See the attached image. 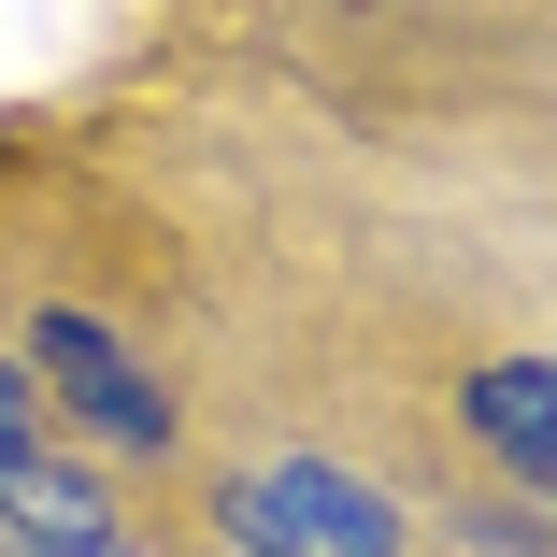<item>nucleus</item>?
I'll use <instances>...</instances> for the list:
<instances>
[{
  "mask_svg": "<svg viewBox=\"0 0 557 557\" xmlns=\"http://www.w3.org/2000/svg\"><path fill=\"white\" fill-rule=\"evenodd\" d=\"M230 543L244 557H400V515L329 458H272L230 486Z\"/></svg>",
  "mask_w": 557,
  "mask_h": 557,
  "instance_id": "obj_1",
  "label": "nucleus"
},
{
  "mask_svg": "<svg viewBox=\"0 0 557 557\" xmlns=\"http://www.w3.org/2000/svg\"><path fill=\"white\" fill-rule=\"evenodd\" d=\"M472 443H486L515 486L557 500V358H486L472 372Z\"/></svg>",
  "mask_w": 557,
  "mask_h": 557,
  "instance_id": "obj_3",
  "label": "nucleus"
},
{
  "mask_svg": "<svg viewBox=\"0 0 557 557\" xmlns=\"http://www.w3.org/2000/svg\"><path fill=\"white\" fill-rule=\"evenodd\" d=\"M58 557H129V543H58Z\"/></svg>",
  "mask_w": 557,
  "mask_h": 557,
  "instance_id": "obj_6",
  "label": "nucleus"
},
{
  "mask_svg": "<svg viewBox=\"0 0 557 557\" xmlns=\"http://www.w3.org/2000/svg\"><path fill=\"white\" fill-rule=\"evenodd\" d=\"M29 358H44V386L100 429V443H129V458H158V443H172V400L129 372V344H115V329H86V314H44L29 329Z\"/></svg>",
  "mask_w": 557,
  "mask_h": 557,
  "instance_id": "obj_2",
  "label": "nucleus"
},
{
  "mask_svg": "<svg viewBox=\"0 0 557 557\" xmlns=\"http://www.w3.org/2000/svg\"><path fill=\"white\" fill-rule=\"evenodd\" d=\"M0 515H15V543H29V557H58V543H115L100 486H86V472H58V458H15V472H0Z\"/></svg>",
  "mask_w": 557,
  "mask_h": 557,
  "instance_id": "obj_4",
  "label": "nucleus"
},
{
  "mask_svg": "<svg viewBox=\"0 0 557 557\" xmlns=\"http://www.w3.org/2000/svg\"><path fill=\"white\" fill-rule=\"evenodd\" d=\"M29 458V372H0V472Z\"/></svg>",
  "mask_w": 557,
  "mask_h": 557,
  "instance_id": "obj_5",
  "label": "nucleus"
}]
</instances>
